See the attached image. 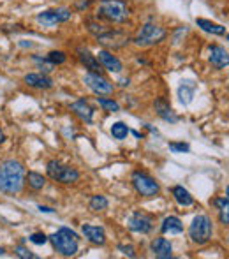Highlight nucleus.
<instances>
[{
  "label": "nucleus",
  "instance_id": "nucleus-3",
  "mask_svg": "<svg viewBox=\"0 0 229 259\" xmlns=\"http://www.w3.org/2000/svg\"><path fill=\"white\" fill-rule=\"evenodd\" d=\"M97 16L110 23H125L129 18V7L123 0H101Z\"/></svg>",
  "mask_w": 229,
  "mask_h": 259
},
{
  "label": "nucleus",
  "instance_id": "nucleus-30",
  "mask_svg": "<svg viewBox=\"0 0 229 259\" xmlns=\"http://www.w3.org/2000/svg\"><path fill=\"white\" fill-rule=\"evenodd\" d=\"M65 60H67V57H65L64 52H50L48 53V62L53 65H62Z\"/></svg>",
  "mask_w": 229,
  "mask_h": 259
},
{
  "label": "nucleus",
  "instance_id": "nucleus-11",
  "mask_svg": "<svg viewBox=\"0 0 229 259\" xmlns=\"http://www.w3.org/2000/svg\"><path fill=\"white\" fill-rule=\"evenodd\" d=\"M127 226H129L130 231L148 235L152 231V228H154V219L145 213V211H134L129 217V221H127Z\"/></svg>",
  "mask_w": 229,
  "mask_h": 259
},
{
  "label": "nucleus",
  "instance_id": "nucleus-8",
  "mask_svg": "<svg viewBox=\"0 0 229 259\" xmlns=\"http://www.w3.org/2000/svg\"><path fill=\"white\" fill-rule=\"evenodd\" d=\"M72 16L71 9L69 7H57V9H48L42 11L35 16V21L42 27H55L58 23H65Z\"/></svg>",
  "mask_w": 229,
  "mask_h": 259
},
{
  "label": "nucleus",
  "instance_id": "nucleus-7",
  "mask_svg": "<svg viewBox=\"0 0 229 259\" xmlns=\"http://www.w3.org/2000/svg\"><path fill=\"white\" fill-rule=\"evenodd\" d=\"M46 173L50 178L60 182V184H74L79 180V173L71 166H64L58 160H50L46 164Z\"/></svg>",
  "mask_w": 229,
  "mask_h": 259
},
{
  "label": "nucleus",
  "instance_id": "nucleus-22",
  "mask_svg": "<svg viewBox=\"0 0 229 259\" xmlns=\"http://www.w3.org/2000/svg\"><path fill=\"white\" fill-rule=\"evenodd\" d=\"M194 92H196V85L189 79L181 81V85L178 87V97H180V103L184 106L191 104L192 99H194Z\"/></svg>",
  "mask_w": 229,
  "mask_h": 259
},
{
  "label": "nucleus",
  "instance_id": "nucleus-36",
  "mask_svg": "<svg viewBox=\"0 0 229 259\" xmlns=\"http://www.w3.org/2000/svg\"><path fill=\"white\" fill-rule=\"evenodd\" d=\"M120 85H122V87L129 85V79H122V81H120Z\"/></svg>",
  "mask_w": 229,
  "mask_h": 259
},
{
  "label": "nucleus",
  "instance_id": "nucleus-35",
  "mask_svg": "<svg viewBox=\"0 0 229 259\" xmlns=\"http://www.w3.org/2000/svg\"><path fill=\"white\" fill-rule=\"evenodd\" d=\"M88 4H90V2H81V4H78V9H83V7H88Z\"/></svg>",
  "mask_w": 229,
  "mask_h": 259
},
{
  "label": "nucleus",
  "instance_id": "nucleus-16",
  "mask_svg": "<svg viewBox=\"0 0 229 259\" xmlns=\"http://www.w3.org/2000/svg\"><path fill=\"white\" fill-rule=\"evenodd\" d=\"M71 111L74 113L79 120H83V122H86V123H92L94 109L85 99H79V101H76V103H72L71 104Z\"/></svg>",
  "mask_w": 229,
  "mask_h": 259
},
{
  "label": "nucleus",
  "instance_id": "nucleus-41",
  "mask_svg": "<svg viewBox=\"0 0 229 259\" xmlns=\"http://www.w3.org/2000/svg\"><path fill=\"white\" fill-rule=\"evenodd\" d=\"M227 89H229V83H227Z\"/></svg>",
  "mask_w": 229,
  "mask_h": 259
},
{
  "label": "nucleus",
  "instance_id": "nucleus-28",
  "mask_svg": "<svg viewBox=\"0 0 229 259\" xmlns=\"http://www.w3.org/2000/svg\"><path fill=\"white\" fill-rule=\"evenodd\" d=\"M108 199L104 198V196H92V199H90V210H94V211H103V210H106L108 208Z\"/></svg>",
  "mask_w": 229,
  "mask_h": 259
},
{
  "label": "nucleus",
  "instance_id": "nucleus-6",
  "mask_svg": "<svg viewBox=\"0 0 229 259\" xmlns=\"http://www.w3.org/2000/svg\"><path fill=\"white\" fill-rule=\"evenodd\" d=\"M130 182H132V187L136 189L138 194L143 196V198H154L161 191L157 182L150 175L143 173V171H134L132 177H130Z\"/></svg>",
  "mask_w": 229,
  "mask_h": 259
},
{
  "label": "nucleus",
  "instance_id": "nucleus-33",
  "mask_svg": "<svg viewBox=\"0 0 229 259\" xmlns=\"http://www.w3.org/2000/svg\"><path fill=\"white\" fill-rule=\"evenodd\" d=\"M118 250L122 254H125V256H129V257H134L136 256V252H134V247L132 245H122V243H120L118 245Z\"/></svg>",
  "mask_w": 229,
  "mask_h": 259
},
{
  "label": "nucleus",
  "instance_id": "nucleus-38",
  "mask_svg": "<svg viewBox=\"0 0 229 259\" xmlns=\"http://www.w3.org/2000/svg\"><path fill=\"white\" fill-rule=\"evenodd\" d=\"M4 254H6V250H4V249H2V247H0V257H2V256H4Z\"/></svg>",
  "mask_w": 229,
  "mask_h": 259
},
{
  "label": "nucleus",
  "instance_id": "nucleus-2",
  "mask_svg": "<svg viewBox=\"0 0 229 259\" xmlns=\"http://www.w3.org/2000/svg\"><path fill=\"white\" fill-rule=\"evenodd\" d=\"M48 240L52 242L53 249L65 257L76 256V252H78V235L65 226L58 229L57 233H53L52 236H48Z\"/></svg>",
  "mask_w": 229,
  "mask_h": 259
},
{
  "label": "nucleus",
  "instance_id": "nucleus-39",
  "mask_svg": "<svg viewBox=\"0 0 229 259\" xmlns=\"http://www.w3.org/2000/svg\"><path fill=\"white\" fill-rule=\"evenodd\" d=\"M226 196H229V185H227V189H226Z\"/></svg>",
  "mask_w": 229,
  "mask_h": 259
},
{
  "label": "nucleus",
  "instance_id": "nucleus-29",
  "mask_svg": "<svg viewBox=\"0 0 229 259\" xmlns=\"http://www.w3.org/2000/svg\"><path fill=\"white\" fill-rule=\"evenodd\" d=\"M14 254L21 259H37V254H34L32 250H28L27 247H23V245L14 247Z\"/></svg>",
  "mask_w": 229,
  "mask_h": 259
},
{
  "label": "nucleus",
  "instance_id": "nucleus-27",
  "mask_svg": "<svg viewBox=\"0 0 229 259\" xmlns=\"http://www.w3.org/2000/svg\"><path fill=\"white\" fill-rule=\"evenodd\" d=\"M97 103H99L101 108H103L104 111H108V113L120 111V104L116 103V101H113V99H106V97L99 96V97H97Z\"/></svg>",
  "mask_w": 229,
  "mask_h": 259
},
{
  "label": "nucleus",
  "instance_id": "nucleus-9",
  "mask_svg": "<svg viewBox=\"0 0 229 259\" xmlns=\"http://www.w3.org/2000/svg\"><path fill=\"white\" fill-rule=\"evenodd\" d=\"M83 83H85L94 94H97V96H110L115 90L113 83L104 78V76H101L99 72H86V74L83 76Z\"/></svg>",
  "mask_w": 229,
  "mask_h": 259
},
{
  "label": "nucleus",
  "instance_id": "nucleus-21",
  "mask_svg": "<svg viewBox=\"0 0 229 259\" xmlns=\"http://www.w3.org/2000/svg\"><path fill=\"white\" fill-rule=\"evenodd\" d=\"M196 25H198L203 32H206V34H212V35H224L226 34V27L215 23V21L205 20V18H196Z\"/></svg>",
  "mask_w": 229,
  "mask_h": 259
},
{
  "label": "nucleus",
  "instance_id": "nucleus-17",
  "mask_svg": "<svg viewBox=\"0 0 229 259\" xmlns=\"http://www.w3.org/2000/svg\"><path fill=\"white\" fill-rule=\"evenodd\" d=\"M154 108H155V113H157L159 116H161L164 122H169V123H176L178 120V115L173 111V108L169 106L168 103H166L162 97H159L157 101H155V104H154Z\"/></svg>",
  "mask_w": 229,
  "mask_h": 259
},
{
  "label": "nucleus",
  "instance_id": "nucleus-40",
  "mask_svg": "<svg viewBox=\"0 0 229 259\" xmlns=\"http://www.w3.org/2000/svg\"><path fill=\"white\" fill-rule=\"evenodd\" d=\"M227 41H229V34H227Z\"/></svg>",
  "mask_w": 229,
  "mask_h": 259
},
{
  "label": "nucleus",
  "instance_id": "nucleus-26",
  "mask_svg": "<svg viewBox=\"0 0 229 259\" xmlns=\"http://www.w3.org/2000/svg\"><path fill=\"white\" fill-rule=\"evenodd\" d=\"M129 127L125 125L123 122H115L113 125H111V136L115 138V140L118 141H123L127 138V134H129Z\"/></svg>",
  "mask_w": 229,
  "mask_h": 259
},
{
  "label": "nucleus",
  "instance_id": "nucleus-15",
  "mask_svg": "<svg viewBox=\"0 0 229 259\" xmlns=\"http://www.w3.org/2000/svg\"><path fill=\"white\" fill-rule=\"evenodd\" d=\"M81 233L85 235V238L88 242H92L94 245H104L106 243V233L101 226H92V224H83Z\"/></svg>",
  "mask_w": 229,
  "mask_h": 259
},
{
  "label": "nucleus",
  "instance_id": "nucleus-14",
  "mask_svg": "<svg viewBox=\"0 0 229 259\" xmlns=\"http://www.w3.org/2000/svg\"><path fill=\"white\" fill-rule=\"evenodd\" d=\"M150 250L152 254H154L155 257L159 259H169L173 256V245L169 240L162 238V236H159V238H155L154 242L150 243Z\"/></svg>",
  "mask_w": 229,
  "mask_h": 259
},
{
  "label": "nucleus",
  "instance_id": "nucleus-24",
  "mask_svg": "<svg viewBox=\"0 0 229 259\" xmlns=\"http://www.w3.org/2000/svg\"><path fill=\"white\" fill-rule=\"evenodd\" d=\"M212 205L219 210V221L220 224H229V196H220L212 201Z\"/></svg>",
  "mask_w": 229,
  "mask_h": 259
},
{
  "label": "nucleus",
  "instance_id": "nucleus-34",
  "mask_svg": "<svg viewBox=\"0 0 229 259\" xmlns=\"http://www.w3.org/2000/svg\"><path fill=\"white\" fill-rule=\"evenodd\" d=\"M39 210H41V211H44V213H53V211H55V210H53V208H50V206H39Z\"/></svg>",
  "mask_w": 229,
  "mask_h": 259
},
{
  "label": "nucleus",
  "instance_id": "nucleus-5",
  "mask_svg": "<svg viewBox=\"0 0 229 259\" xmlns=\"http://www.w3.org/2000/svg\"><path fill=\"white\" fill-rule=\"evenodd\" d=\"M166 35H168V32L162 27H159V25H155V23H145L132 41H134V45L140 46V48H148V46L159 45L161 41H164Z\"/></svg>",
  "mask_w": 229,
  "mask_h": 259
},
{
  "label": "nucleus",
  "instance_id": "nucleus-13",
  "mask_svg": "<svg viewBox=\"0 0 229 259\" xmlns=\"http://www.w3.org/2000/svg\"><path fill=\"white\" fill-rule=\"evenodd\" d=\"M208 60L210 64L213 65L215 69H224V67H229V53L226 52V48H222V46H210L208 50Z\"/></svg>",
  "mask_w": 229,
  "mask_h": 259
},
{
  "label": "nucleus",
  "instance_id": "nucleus-10",
  "mask_svg": "<svg viewBox=\"0 0 229 259\" xmlns=\"http://www.w3.org/2000/svg\"><path fill=\"white\" fill-rule=\"evenodd\" d=\"M97 41L104 46V48H111V50H118V48H123L127 42L130 41L129 34L127 32H122V30H104L103 34L97 35Z\"/></svg>",
  "mask_w": 229,
  "mask_h": 259
},
{
  "label": "nucleus",
  "instance_id": "nucleus-32",
  "mask_svg": "<svg viewBox=\"0 0 229 259\" xmlns=\"http://www.w3.org/2000/svg\"><path fill=\"white\" fill-rule=\"evenodd\" d=\"M169 150L176 152V154H184V152L191 150V147L187 143H169Z\"/></svg>",
  "mask_w": 229,
  "mask_h": 259
},
{
  "label": "nucleus",
  "instance_id": "nucleus-37",
  "mask_svg": "<svg viewBox=\"0 0 229 259\" xmlns=\"http://www.w3.org/2000/svg\"><path fill=\"white\" fill-rule=\"evenodd\" d=\"M4 140H6V136H4V133L0 131V143H4Z\"/></svg>",
  "mask_w": 229,
  "mask_h": 259
},
{
  "label": "nucleus",
  "instance_id": "nucleus-12",
  "mask_svg": "<svg viewBox=\"0 0 229 259\" xmlns=\"http://www.w3.org/2000/svg\"><path fill=\"white\" fill-rule=\"evenodd\" d=\"M96 57L103 69H106V71H110V72H122V69H123L122 62H120V58H116L111 52H108V50H99V53H97Z\"/></svg>",
  "mask_w": 229,
  "mask_h": 259
},
{
  "label": "nucleus",
  "instance_id": "nucleus-31",
  "mask_svg": "<svg viewBox=\"0 0 229 259\" xmlns=\"http://www.w3.org/2000/svg\"><path fill=\"white\" fill-rule=\"evenodd\" d=\"M28 240H30L32 243H35V245H44V243L48 242V236H46L44 233H32Z\"/></svg>",
  "mask_w": 229,
  "mask_h": 259
},
{
  "label": "nucleus",
  "instance_id": "nucleus-1",
  "mask_svg": "<svg viewBox=\"0 0 229 259\" xmlns=\"http://www.w3.org/2000/svg\"><path fill=\"white\" fill-rule=\"evenodd\" d=\"M25 184V169L21 162L14 159H7L0 162V192L7 196H14L21 192Z\"/></svg>",
  "mask_w": 229,
  "mask_h": 259
},
{
  "label": "nucleus",
  "instance_id": "nucleus-4",
  "mask_svg": "<svg viewBox=\"0 0 229 259\" xmlns=\"http://www.w3.org/2000/svg\"><path fill=\"white\" fill-rule=\"evenodd\" d=\"M212 221L208 215H196L192 219V224L189 226V236L196 245H206L212 240Z\"/></svg>",
  "mask_w": 229,
  "mask_h": 259
},
{
  "label": "nucleus",
  "instance_id": "nucleus-23",
  "mask_svg": "<svg viewBox=\"0 0 229 259\" xmlns=\"http://www.w3.org/2000/svg\"><path fill=\"white\" fill-rule=\"evenodd\" d=\"M171 194H173L174 201H176L180 206L194 205V198H192V194L185 187H181V185H174V187L171 189Z\"/></svg>",
  "mask_w": 229,
  "mask_h": 259
},
{
  "label": "nucleus",
  "instance_id": "nucleus-18",
  "mask_svg": "<svg viewBox=\"0 0 229 259\" xmlns=\"http://www.w3.org/2000/svg\"><path fill=\"white\" fill-rule=\"evenodd\" d=\"M25 83L32 89L39 90H48L53 87V81L46 74H37V72H30V74L25 76Z\"/></svg>",
  "mask_w": 229,
  "mask_h": 259
},
{
  "label": "nucleus",
  "instance_id": "nucleus-20",
  "mask_svg": "<svg viewBox=\"0 0 229 259\" xmlns=\"http://www.w3.org/2000/svg\"><path fill=\"white\" fill-rule=\"evenodd\" d=\"M181 231H184V224H181L180 219L174 217V215H169V217H166L164 221H162V224H161L162 235H180Z\"/></svg>",
  "mask_w": 229,
  "mask_h": 259
},
{
  "label": "nucleus",
  "instance_id": "nucleus-19",
  "mask_svg": "<svg viewBox=\"0 0 229 259\" xmlns=\"http://www.w3.org/2000/svg\"><path fill=\"white\" fill-rule=\"evenodd\" d=\"M78 58L90 72H99L101 71V64L97 60L96 55H92L86 48H78Z\"/></svg>",
  "mask_w": 229,
  "mask_h": 259
},
{
  "label": "nucleus",
  "instance_id": "nucleus-25",
  "mask_svg": "<svg viewBox=\"0 0 229 259\" xmlns=\"http://www.w3.org/2000/svg\"><path fill=\"white\" fill-rule=\"evenodd\" d=\"M25 180H27L28 187H30L32 191H41L46 185V178L42 177L41 173H35V171H28V173L25 175Z\"/></svg>",
  "mask_w": 229,
  "mask_h": 259
}]
</instances>
